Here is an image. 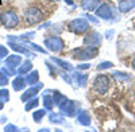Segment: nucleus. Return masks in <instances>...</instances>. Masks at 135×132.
I'll list each match as a JSON object with an SVG mask.
<instances>
[{
    "instance_id": "5701e85b",
    "label": "nucleus",
    "mask_w": 135,
    "mask_h": 132,
    "mask_svg": "<svg viewBox=\"0 0 135 132\" xmlns=\"http://www.w3.org/2000/svg\"><path fill=\"white\" fill-rule=\"evenodd\" d=\"M64 97H65V96H64L61 92H58V90H54V92H53V101H54V105H58Z\"/></svg>"
},
{
    "instance_id": "412c9836",
    "label": "nucleus",
    "mask_w": 135,
    "mask_h": 132,
    "mask_svg": "<svg viewBox=\"0 0 135 132\" xmlns=\"http://www.w3.org/2000/svg\"><path fill=\"white\" fill-rule=\"evenodd\" d=\"M45 115H46V109H38V111H35V112L32 113L34 121H35V123H39Z\"/></svg>"
},
{
    "instance_id": "9b49d317",
    "label": "nucleus",
    "mask_w": 135,
    "mask_h": 132,
    "mask_svg": "<svg viewBox=\"0 0 135 132\" xmlns=\"http://www.w3.org/2000/svg\"><path fill=\"white\" fill-rule=\"evenodd\" d=\"M77 121L80 123L81 125H91V117H89V113L86 111H81L80 113L77 115Z\"/></svg>"
},
{
    "instance_id": "c85d7f7f",
    "label": "nucleus",
    "mask_w": 135,
    "mask_h": 132,
    "mask_svg": "<svg viewBox=\"0 0 135 132\" xmlns=\"http://www.w3.org/2000/svg\"><path fill=\"white\" fill-rule=\"evenodd\" d=\"M28 45H30V47H31L32 50H35V51H38V53H43V54H46V50H43L41 46L34 45V43H28Z\"/></svg>"
},
{
    "instance_id": "39448f33",
    "label": "nucleus",
    "mask_w": 135,
    "mask_h": 132,
    "mask_svg": "<svg viewBox=\"0 0 135 132\" xmlns=\"http://www.w3.org/2000/svg\"><path fill=\"white\" fill-rule=\"evenodd\" d=\"M69 30L76 34H84V32H86V30H89V23L81 18L73 19L69 23Z\"/></svg>"
},
{
    "instance_id": "2eb2a0df",
    "label": "nucleus",
    "mask_w": 135,
    "mask_h": 132,
    "mask_svg": "<svg viewBox=\"0 0 135 132\" xmlns=\"http://www.w3.org/2000/svg\"><path fill=\"white\" fill-rule=\"evenodd\" d=\"M100 3V0H84L81 3V7L84 9H88V11H93L97 8V4Z\"/></svg>"
},
{
    "instance_id": "20e7f679",
    "label": "nucleus",
    "mask_w": 135,
    "mask_h": 132,
    "mask_svg": "<svg viewBox=\"0 0 135 132\" xmlns=\"http://www.w3.org/2000/svg\"><path fill=\"white\" fill-rule=\"evenodd\" d=\"M43 43H45V46H46L50 51H54V53L62 51L64 46H65L64 40L60 37H49V38H46L43 40Z\"/></svg>"
},
{
    "instance_id": "f03ea898",
    "label": "nucleus",
    "mask_w": 135,
    "mask_h": 132,
    "mask_svg": "<svg viewBox=\"0 0 135 132\" xmlns=\"http://www.w3.org/2000/svg\"><path fill=\"white\" fill-rule=\"evenodd\" d=\"M96 47H80V49H76L73 50V58L74 59H80V61H86V59H92L93 57H96Z\"/></svg>"
},
{
    "instance_id": "a878e982",
    "label": "nucleus",
    "mask_w": 135,
    "mask_h": 132,
    "mask_svg": "<svg viewBox=\"0 0 135 132\" xmlns=\"http://www.w3.org/2000/svg\"><path fill=\"white\" fill-rule=\"evenodd\" d=\"M0 70H2L7 77H12V75H15V74H16L15 69H11V68H8V66H4V68H2Z\"/></svg>"
},
{
    "instance_id": "c9c22d12",
    "label": "nucleus",
    "mask_w": 135,
    "mask_h": 132,
    "mask_svg": "<svg viewBox=\"0 0 135 132\" xmlns=\"http://www.w3.org/2000/svg\"><path fill=\"white\" fill-rule=\"evenodd\" d=\"M50 2H58V0H50Z\"/></svg>"
},
{
    "instance_id": "1a4fd4ad",
    "label": "nucleus",
    "mask_w": 135,
    "mask_h": 132,
    "mask_svg": "<svg viewBox=\"0 0 135 132\" xmlns=\"http://www.w3.org/2000/svg\"><path fill=\"white\" fill-rule=\"evenodd\" d=\"M41 89H42V84H38L37 86H31L28 90H26V92L23 93V96L20 97V100H22V101H27V100H30V98L35 97V94H37Z\"/></svg>"
},
{
    "instance_id": "4be33fe9",
    "label": "nucleus",
    "mask_w": 135,
    "mask_h": 132,
    "mask_svg": "<svg viewBox=\"0 0 135 132\" xmlns=\"http://www.w3.org/2000/svg\"><path fill=\"white\" fill-rule=\"evenodd\" d=\"M38 104H39V101H38V98L37 97H32V98H30V101L26 104V106H25V109L28 112V111H31L32 108H37L38 106Z\"/></svg>"
},
{
    "instance_id": "aec40b11",
    "label": "nucleus",
    "mask_w": 135,
    "mask_h": 132,
    "mask_svg": "<svg viewBox=\"0 0 135 132\" xmlns=\"http://www.w3.org/2000/svg\"><path fill=\"white\" fill-rule=\"evenodd\" d=\"M42 101H43V106H45V109H49V111H50V109L54 106L53 97H51V96H49V94H43Z\"/></svg>"
},
{
    "instance_id": "473e14b6",
    "label": "nucleus",
    "mask_w": 135,
    "mask_h": 132,
    "mask_svg": "<svg viewBox=\"0 0 135 132\" xmlns=\"http://www.w3.org/2000/svg\"><path fill=\"white\" fill-rule=\"evenodd\" d=\"M65 3H66V4H69V6H73V4H74L73 0H65Z\"/></svg>"
},
{
    "instance_id": "6e6552de",
    "label": "nucleus",
    "mask_w": 135,
    "mask_h": 132,
    "mask_svg": "<svg viewBox=\"0 0 135 132\" xmlns=\"http://www.w3.org/2000/svg\"><path fill=\"white\" fill-rule=\"evenodd\" d=\"M96 15L99 18H103V19H111L112 18L111 7L108 4H101L99 8H96Z\"/></svg>"
},
{
    "instance_id": "a211bd4d",
    "label": "nucleus",
    "mask_w": 135,
    "mask_h": 132,
    "mask_svg": "<svg viewBox=\"0 0 135 132\" xmlns=\"http://www.w3.org/2000/svg\"><path fill=\"white\" fill-rule=\"evenodd\" d=\"M51 61H53L54 63H57V65L60 66V68L65 69V70H72V69H73V66H72L69 62L62 61V59H60V58H54V57H51Z\"/></svg>"
},
{
    "instance_id": "423d86ee",
    "label": "nucleus",
    "mask_w": 135,
    "mask_h": 132,
    "mask_svg": "<svg viewBox=\"0 0 135 132\" xmlns=\"http://www.w3.org/2000/svg\"><path fill=\"white\" fill-rule=\"evenodd\" d=\"M93 88L99 93H101V94L107 93L108 88H109V78H108V75H105V74L97 75L95 82H93Z\"/></svg>"
},
{
    "instance_id": "dca6fc26",
    "label": "nucleus",
    "mask_w": 135,
    "mask_h": 132,
    "mask_svg": "<svg viewBox=\"0 0 135 132\" xmlns=\"http://www.w3.org/2000/svg\"><path fill=\"white\" fill-rule=\"evenodd\" d=\"M32 70V63L30 61H25V62H22L20 66H19V69H18V73L22 75V74H27Z\"/></svg>"
},
{
    "instance_id": "bb28decb",
    "label": "nucleus",
    "mask_w": 135,
    "mask_h": 132,
    "mask_svg": "<svg viewBox=\"0 0 135 132\" xmlns=\"http://www.w3.org/2000/svg\"><path fill=\"white\" fill-rule=\"evenodd\" d=\"M8 84V77L0 70V86H4V85H7Z\"/></svg>"
},
{
    "instance_id": "2f4dec72",
    "label": "nucleus",
    "mask_w": 135,
    "mask_h": 132,
    "mask_svg": "<svg viewBox=\"0 0 135 132\" xmlns=\"http://www.w3.org/2000/svg\"><path fill=\"white\" fill-rule=\"evenodd\" d=\"M89 68H91V65H89V63H86V65H78L77 66V69H89Z\"/></svg>"
},
{
    "instance_id": "72a5a7b5",
    "label": "nucleus",
    "mask_w": 135,
    "mask_h": 132,
    "mask_svg": "<svg viewBox=\"0 0 135 132\" xmlns=\"http://www.w3.org/2000/svg\"><path fill=\"white\" fill-rule=\"evenodd\" d=\"M3 108H4V103H3V101H0V111H2Z\"/></svg>"
},
{
    "instance_id": "7c9ffc66",
    "label": "nucleus",
    "mask_w": 135,
    "mask_h": 132,
    "mask_svg": "<svg viewBox=\"0 0 135 132\" xmlns=\"http://www.w3.org/2000/svg\"><path fill=\"white\" fill-rule=\"evenodd\" d=\"M4 131H6V132H9V131L16 132V131H19V129H18V127H16V125H14V124H7V125H6V128H4Z\"/></svg>"
},
{
    "instance_id": "4468645a",
    "label": "nucleus",
    "mask_w": 135,
    "mask_h": 132,
    "mask_svg": "<svg viewBox=\"0 0 135 132\" xmlns=\"http://www.w3.org/2000/svg\"><path fill=\"white\" fill-rule=\"evenodd\" d=\"M9 47L12 49L14 51H16V53H22V54H26V55H31V51L27 47H25L23 45H18V43H15V42H9Z\"/></svg>"
},
{
    "instance_id": "7ed1b4c3",
    "label": "nucleus",
    "mask_w": 135,
    "mask_h": 132,
    "mask_svg": "<svg viewBox=\"0 0 135 132\" xmlns=\"http://www.w3.org/2000/svg\"><path fill=\"white\" fill-rule=\"evenodd\" d=\"M25 19L27 20L28 24H38L39 22H42V19H43V14H42V11L39 8L30 7L26 11V14H25Z\"/></svg>"
},
{
    "instance_id": "b1692460",
    "label": "nucleus",
    "mask_w": 135,
    "mask_h": 132,
    "mask_svg": "<svg viewBox=\"0 0 135 132\" xmlns=\"http://www.w3.org/2000/svg\"><path fill=\"white\" fill-rule=\"evenodd\" d=\"M49 120H50L51 123H54V124H61V123H64V119H62L60 115H57V113H50Z\"/></svg>"
},
{
    "instance_id": "0eeeda50",
    "label": "nucleus",
    "mask_w": 135,
    "mask_h": 132,
    "mask_svg": "<svg viewBox=\"0 0 135 132\" xmlns=\"http://www.w3.org/2000/svg\"><path fill=\"white\" fill-rule=\"evenodd\" d=\"M101 42V35L99 34L97 31H92L84 38V45L89 46V47H96L100 45Z\"/></svg>"
},
{
    "instance_id": "f3484780",
    "label": "nucleus",
    "mask_w": 135,
    "mask_h": 132,
    "mask_svg": "<svg viewBox=\"0 0 135 132\" xmlns=\"http://www.w3.org/2000/svg\"><path fill=\"white\" fill-rule=\"evenodd\" d=\"M26 84H28V85H34V84H37L38 82V80H39V73H38V70H34L32 73H30V74H27V77H26Z\"/></svg>"
},
{
    "instance_id": "cd10ccee",
    "label": "nucleus",
    "mask_w": 135,
    "mask_h": 132,
    "mask_svg": "<svg viewBox=\"0 0 135 132\" xmlns=\"http://www.w3.org/2000/svg\"><path fill=\"white\" fill-rule=\"evenodd\" d=\"M7 55H8V50H7V47L3 46V45H0V59H2V58H6Z\"/></svg>"
},
{
    "instance_id": "393cba45",
    "label": "nucleus",
    "mask_w": 135,
    "mask_h": 132,
    "mask_svg": "<svg viewBox=\"0 0 135 132\" xmlns=\"http://www.w3.org/2000/svg\"><path fill=\"white\" fill-rule=\"evenodd\" d=\"M9 100V92L7 89H0V101L7 103Z\"/></svg>"
},
{
    "instance_id": "6ab92c4d",
    "label": "nucleus",
    "mask_w": 135,
    "mask_h": 132,
    "mask_svg": "<svg viewBox=\"0 0 135 132\" xmlns=\"http://www.w3.org/2000/svg\"><path fill=\"white\" fill-rule=\"evenodd\" d=\"M74 80L77 82L78 86H85L86 81H88V74H83V73H76L74 74Z\"/></svg>"
},
{
    "instance_id": "f257e3e1",
    "label": "nucleus",
    "mask_w": 135,
    "mask_h": 132,
    "mask_svg": "<svg viewBox=\"0 0 135 132\" xmlns=\"http://www.w3.org/2000/svg\"><path fill=\"white\" fill-rule=\"evenodd\" d=\"M19 16L15 11L12 9H7L4 12L0 14V22L6 28H15L19 24Z\"/></svg>"
},
{
    "instance_id": "f8f14e48",
    "label": "nucleus",
    "mask_w": 135,
    "mask_h": 132,
    "mask_svg": "<svg viewBox=\"0 0 135 132\" xmlns=\"http://www.w3.org/2000/svg\"><path fill=\"white\" fill-rule=\"evenodd\" d=\"M134 7H135V0H120L119 2V9L122 12H127Z\"/></svg>"
},
{
    "instance_id": "c756f323",
    "label": "nucleus",
    "mask_w": 135,
    "mask_h": 132,
    "mask_svg": "<svg viewBox=\"0 0 135 132\" xmlns=\"http://www.w3.org/2000/svg\"><path fill=\"white\" fill-rule=\"evenodd\" d=\"M112 65H114L112 62H103L101 65H99V66H97V69H99V70H103V69H108V68H112Z\"/></svg>"
},
{
    "instance_id": "9d476101",
    "label": "nucleus",
    "mask_w": 135,
    "mask_h": 132,
    "mask_svg": "<svg viewBox=\"0 0 135 132\" xmlns=\"http://www.w3.org/2000/svg\"><path fill=\"white\" fill-rule=\"evenodd\" d=\"M22 63V58L19 55H16V54H12V55H7V59H6V66H8V68L11 69H16L19 68Z\"/></svg>"
},
{
    "instance_id": "ddd939ff",
    "label": "nucleus",
    "mask_w": 135,
    "mask_h": 132,
    "mask_svg": "<svg viewBox=\"0 0 135 132\" xmlns=\"http://www.w3.org/2000/svg\"><path fill=\"white\" fill-rule=\"evenodd\" d=\"M12 88H14V90H16V92L25 89L26 88V80L22 75H18L16 78L12 81Z\"/></svg>"
},
{
    "instance_id": "f704fd0d",
    "label": "nucleus",
    "mask_w": 135,
    "mask_h": 132,
    "mask_svg": "<svg viewBox=\"0 0 135 132\" xmlns=\"http://www.w3.org/2000/svg\"><path fill=\"white\" fill-rule=\"evenodd\" d=\"M132 65H134V68H135V59H134V62H132Z\"/></svg>"
}]
</instances>
